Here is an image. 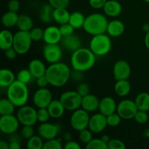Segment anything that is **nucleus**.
<instances>
[{
  "label": "nucleus",
  "instance_id": "nucleus-49",
  "mask_svg": "<svg viewBox=\"0 0 149 149\" xmlns=\"http://www.w3.org/2000/svg\"><path fill=\"white\" fill-rule=\"evenodd\" d=\"M108 0H89L90 7L95 10L103 9Z\"/></svg>",
  "mask_w": 149,
  "mask_h": 149
},
{
  "label": "nucleus",
  "instance_id": "nucleus-6",
  "mask_svg": "<svg viewBox=\"0 0 149 149\" xmlns=\"http://www.w3.org/2000/svg\"><path fill=\"white\" fill-rule=\"evenodd\" d=\"M31 37L29 31H19L14 33L13 47L18 55H25L31 49L32 45Z\"/></svg>",
  "mask_w": 149,
  "mask_h": 149
},
{
  "label": "nucleus",
  "instance_id": "nucleus-15",
  "mask_svg": "<svg viewBox=\"0 0 149 149\" xmlns=\"http://www.w3.org/2000/svg\"><path fill=\"white\" fill-rule=\"evenodd\" d=\"M38 135H40L44 140L53 139L56 138L60 132V125L57 124L49 123V122L45 123H41L37 129Z\"/></svg>",
  "mask_w": 149,
  "mask_h": 149
},
{
  "label": "nucleus",
  "instance_id": "nucleus-37",
  "mask_svg": "<svg viewBox=\"0 0 149 149\" xmlns=\"http://www.w3.org/2000/svg\"><path fill=\"white\" fill-rule=\"evenodd\" d=\"M85 148L87 149H109L108 144L101 138H93L86 145Z\"/></svg>",
  "mask_w": 149,
  "mask_h": 149
},
{
  "label": "nucleus",
  "instance_id": "nucleus-9",
  "mask_svg": "<svg viewBox=\"0 0 149 149\" xmlns=\"http://www.w3.org/2000/svg\"><path fill=\"white\" fill-rule=\"evenodd\" d=\"M16 116L22 125L33 126L38 122L37 110L30 106L25 105L18 108Z\"/></svg>",
  "mask_w": 149,
  "mask_h": 149
},
{
  "label": "nucleus",
  "instance_id": "nucleus-51",
  "mask_svg": "<svg viewBox=\"0 0 149 149\" xmlns=\"http://www.w3.org/2000/svg\"><path fill=\"white\" fill-rule=\"evenodd\" d=\"M17 55H18V53H17V51L15 49V48L13 47H12L9 48V49H6L4 51V55L9 60H14L17 56Z\"/></svg>",
  "mask_w": 149,
  "mask_h": 149
},
{
  "label": "nucleus",
  "instance_id": "nucleus-60",
  "mask_svg": "<svg viewBox=\"0 0 149 149\" xmlns=\"http://www.w3.org/2000/svg\"><path fill=\"white\" fill-rule=\"evenodd\" d=\"M143 135L146 137V138H149V127H147L146 130H144Z\"/></svg>",
  "mask_w": 149,
  "mask_h": 149
},
{
  "label": "nucleus",
  "instance_id": "nucleus-1",
  "mask_svg": "<svg viewBox=\"0 0 149 149\" xmlns=\"http://www.w3.org/2000/svg\"><path fill=\"white\" fill-rule=\"evenodd\" d=\"M47 79L49 85L55 87H63L71 77L69 66L62 62L50 64L47 68Z\"/></svg>",
  "mask_w": 149,
  "mask_h": 149
},
{
  "label": "nucleus",
  "instance_id": "nucleus-50",
  "mask_svg": "<svg viewBox=\"0 0 149 149\" xmlns=\"http://www.w3.org/2000/svg\"><path fill=\"white\" fill-rule=\"evenodd\" d=\"M20 3L18 0H10L7 4V8L8 10L17 13L20 10Z\"/></svg>",
  "mask_w": 149,
  "mask_h": 149
},
{
  "label": "nucleus",
  "instance_id": "nucleus-48",
  "mask_svg": "<svg viewBox=\"0 0 149 149\" xmlns=\"http://www.w3.org/2000/svg\"><path fill=\"white\" fill-rule=\"evenodd\" d=\"M77 93L81 96V97H84V96L87 95L90 93V88L89 87V85L86 83H81V84H79V86L77 87Z\"/></svg>",
  "mask_w": 149,
  "mask_h": 149
},
{
  "label": "nucleus",
  "instance_id": "nucleus-55",
  "mask_svg": "<svg viewBox=\"0 0 149 149\" xmlns=\"http://www.w3.org/2000/svg\"><path fill=\"white\" fill-rule=\"evenodd\" d=\"M144 44H145L146 47L149 50V31L146 33L145 38H144Z\"/></svg>",
  "mask_w": 149,
  "mask_h": 149
},
{
  "label": "nucleus",
  "instance_id": "nucleus-27",
  "mask_svg": "<svg viewBox=\"0 0 149 149\" xmlns=\"http://www.w3.org/2000/svg\"><path fill=\"white\" fill-rule=\"evenodd\" d=\"M114 92L119 97H126L131 92V84L128 79L116 81L114 84Z\"/></svg>",
  "mask_w": 149,
  "mask_h": 149
},
{
  "label": "nucleus",
  "instance_id": "nucleus-39",
  "mask_svg": "<svg viewBox=\"0 0 149 149\" xmlns=\"http://www.w3.org/2000/svg\"><path fill=\"white\" fill-rule=\"evenodd\" d=\"M63 148L61 139L53 138V139L45 141L44 143L43 149H62Z\"/></svg>",
  "mask_w": 149,
  "mask_h": 149
},
{
  "label": "nucleus",
  "instance_id": "nucleus-5",
  "mask_svg": "<svg viewBox=\"0 0 149 149\" xmlns=\"http://www.w3.org/2000/svg\"><path fill=\"white\" fill-rule=\"evenodd\" d=\"M112 42L110 36L105 33L93 36L90 42V50L96 56H105L111 50Z\"/></svg>",
  "mask_w": 149,
  "mask_h": 149
},
{
  "label": "nucleus",
  "instance_id": "nucleus-52",
  "mask_svg": "<svg viewBox=\"0 0 149 149\" xmlns=\"http://www.w3.org/2000/svg\"><path fill=\"white\" fill-rule=\"evenodd\" d=\"M36 83L39 88H44V87H47V86L49 84L47 79L46 76L44 75L42 77H39V78L36 79Z\"/></svg>",
  "mask_w": 149,
  "mask_h": 149
},
{
  "label": "nucleus",
  "instance_id": "nucleus-35",
  "mask_svg": "<svg viewBox=\"0 0 149 149\" xmlns=\"http://www.w3.org/2000/svg\"><path fill=\"white\" fill-rule=\"evenodd\" d=\"M43 138L40 135H33L27 140L26 148L28 149H43L44 143Z\"/></svg>",
  "mask_w": 149,
  "mask_h": 149
},
{
  "label": "nucleus",
  "instance_id": "nucleus-44",
  "mask_svg": "<svg viewBox=\"0 0 149 149\" xmlns=\"http://www.w3.org/2000/svg\"><path fill=\"white\" fill-rule=\"evenodd\" d=\"M149 119V116L148 114V111H145L138 110L137 111L136 114H135V117H134V120L137 122V123L140 124V125H143L148 122Z\"/></svg>",
  "mask_w": 149,
  "mask_h": 149
},
{
  "label": "nucleus",
  "instance_id": "nucleus-62",
  "mask_svg": "<svg viewBox=\"0 0 149 149\" xmlns=\"http://www.w3.org/2000/svg\"><path fill=\"white\" fill-rule=\"evenodd\" d=\"M148 23H149V18H148Z\"/></svg>",
  "mask_w": 149,
  "mask_h": 149
},
{
  "label": "nucleus",
  "instance_id": "nucleus-29",
  "mask_svg": "<svg viewBox=\"0 0 149 149\" xmlns=\"http://www.w3.org/2000/svg\"><path fill=\"white\" fill-rule=\"evenodd\" d=\"M18 17L19 15L17 13L8 10L1 17V23L6 29H11L17 26Z\"/></svg>",
  "mask_w": 149,
  "mask_h": 149
},
{
  "label": "nucleus",
  "instance_id": "nucleus-40",
  "mask_svg": "<svg viewBox=\"0 0 149 149\" xmlns=\"http://www.w3.org/2000/svg\"><path fill=\"white\" fill-rule=\"evenodd\" d=\"M106 119H107L108 126L111 127H116L120 125L122 118L119 116L117 112H115V113L106 116Z\"/></svg>",
  "mask_w": 149,
  "mask_h": 149
},
{
  "label": "nucleus",
  "instance_id": "nucleus-59",
  "mask_svg": "<svg viewBox=\"0 0 149 149\" xmlns=\"http://www.w3.org/2000/svg\"><path fill=\"white\" fill-rule=\"evenodd\" d=\"M143 30L146 33V32H148L149 31V23H146V24H144L143 26Z\"/></svg>",
  "mask_w": 149,
  "mask_h": 149
},
{
  "label": "nucleus",
  "instance_id": "nucleus-56",
  "mask_svg": "<svg viewBox=\"0 0 149 149\" xmlns=\"http://www.w3.org/2000/svg\"><path fill=\"white\" fill-rule=\"evenodd\" d=\"M0 148L1 149H9V143L5 141H0Z\"/></svg>",
  "mask_w": 149,
  "mask_h": 149
},
{
  "label": "nucleus",
  "instance_id": "nucleus-18",
  "mask_svg": "<svg viewBox=\"0 0 149 149\" xmlns=\"http://www.w3.org/2000/svg\"><path fill=\"white\" fill-rule=\"evenodd\" d=\"M62 38L59 27L49 26L45 29L43 40L46 44H59Z\"/></svg>",
  "mask_w": 149,
  "mask_h": 149
},
{
  "label": "nucleus",
  "instance_id": "nucleus-19",
  "mask_svg": "<svg viewBox=\"0 0 149 149\" xmlns=\"http://www.w3.org/2000/svg\"><path fill=\"white\" fill-rule=\"evenodd\" d=\"M117 104L113 97L106 96L100 100L99 104V112L106 116L116 112Z\"/></svg>",
  "mask_w": 149,
  "mask_h": 149
},
{
  "label": "nucleus",
  "instance_id": "nucleus-21",
  "mask_svg": "<svg viewBox=\"0 0 149 149\" xmlns=\"http://www.w3.org/2000/svg\"><path fill=\"white\" fill-rule=\"evenodd\" d=\"M99 104H100V100L98 97L95 95L90 93L87 95L82 97L81 108L86 111L91 113L98 110Z\"/></svg>",
  "mask_w": 149,
  "mask_h": 149
},
{
  "label": "nucleus",
  "instance_id": "nucleus-24",
  "mask_svg": "<svg viewBox=\"0 0 149 149\" xmlns=\"http://www.w3.org/2000/svg\"><path fill=\"white\" fill-rule=\"evenodd\" d=\"M51 118L59 119L63 116L65 110V107L59 100H52L47 107Z\"/></svg>",
  "mask_w": 149,
  "mask_h": 149
},
{
  "label": "nucleus",
  "instance_id": "nucleus-53",
  "mask_svg": "<svg viewBox=\"0 0 149 149\" xmlns=\"http://www.w3.org/2000/svg\"><path fill=\"white\" fill-rule=\"evenodd\" d=\"M63 148L65 149H80L81 146L79 143L74 141H69L65 143V145L63 146Z\"/></svg>",
  "mask_w": 149,
  "mask_h": 149
},
{
  "label": "nucleus",
  "instance_id": "nucleus-23",
  "mask_svg": "<svg viewBox=\"0 0 149 149\" xmlns=\"http://www.w3.org/2000/svg\"><path fill=\"white\" fill-rule=\"evenodd\" d=\"M34 79H37L46 74L47 67L39 59H33L30 61L28 68Z\"/></svg>",
  "mask_w": 149,
  "mask_h": 149
},
{
  "label": "nucleus",
  "instance_id": "nucleus-28",
  "mask_svg": "<svg viewBox=\"0 0 149 149\" xmlns=\"http://www.w3.org/2000/svg\"><path fill=\"white\" fill-rule=\"evenodd\" d=\"M14 34L10 31L6 29L0 33V48L3 51L12 47L13 46Z\"/></svg>",
  "mask_w": 149,
  "mask_h": 149
},
{
  "label": "nucleus",
  "instance_id": "nucleus-41",
  "mask_svg": "<svg viewBox=\"0 0 149 149\" xmlns=\"http://www.w3.org/2000/svg\"><path fill=\"white\" fill-rule=\"evenodd\" d=\"M51 118L47 108H41L37 110V120L40 123H45L49 122Z\"/></svg>",
  "mask_w": 149,
  "mask_h": 149
},
{
  "label": "nucleus",
  "instance_id": "nucleus-4",
  "mask_svg": "<svg viewBox=\"0 0 149 149\" xmlns=\"http://www.w3.org/2000/svg\"><path fill=\"white\" fill-rule=\"evenodd\" d=\"M29 91L28 85L16 79L7 88V97L10 99L16 107L25 106L29 100Z\"/></svg>",
  "mask_w": 149,
  "mask_h": 149
},
{
  "label": "nucleus",
  "instance_id": "nucleus-8",
  "mask_svg": "<svg viewBox=\"0 0 149 149\" xmlns=\"http://www.w3.org/2000/svg\"><path fill=\"white\" fill-rule=\"evenodd\" d=\"M59 99L66 111H74L81 108L82 97L77 91L68 90L64 92L61 95Z\"/></svg>",
  "mask_w": 149,
  "mask_h": 149
},
{
  "label": "nucleus",
  "instance_id": "nucleus-42",
  "mask_svg": "<svg viewBox=\"0 0 149 149\" xmlns=\"http://www.w3.org/2000/svg\"><path fill=\"white\" fill-rule=\"evenodd\" d=\"M44 31H45V30H43L41 28L33 27L29 31L32 41L33 42H39L41 40H43Z\"/></svg>",
  "mask_w": 149,
  "mask_h": 149
},
{
  "label": "nucleus",
  "instance_id": "nucleus-3",
  "mask_svg": "<svg viewBox=\"0 0 149 149\" xmlns=\"http://www.w3.org/2000/svg\"><path fill=\"white\" fill-rule=\"evenodd\" d=\"M108 20L106 15L101 13H92L86 17L83 29L84 31L91 36L106 33Z\"/></svg>",
  "mask_w": 149,
  "mask_h": 149
},
{
  "label": "nucleus",
  "instance_id": "nucleus-2",
  "mask_svg": "<svg viewBox=\"0 0 149 149\" xmlns=\"http://www.w3.org/2000/svg\"><path fill=\"white\" fill-rule=\"evenodd\" d=\"M96 55L90 50V48H79L71 56V65L74 71L84 72L94 67L96 62Z\"/></svg>",
  "mask_w": 149,
  "mask_h": 149
},
{
  "label": "nucleus",
  "instance_id": "nucleus-11",
  "mask_svg": "<svg viewBox=\"0 0 149 149\" xmlns=\"http://www.w3.org/2000/svg\"><path fill=\"white\" fill-rule=\"evenodd\" d=\"M43 57L49 64L61 61L63 57V48L59 44H46L42 50Z\"/></svg>",
  "mask_w": 149,
  "mask_h": 149
},
{
  "label": "nucleus",
  "instance_id": "nucleus-47",
  "mask_svg": "<svg viewBox=\"0 0 149 149\" xmlns=\"http://www.w3.org/2000/svg\"><path fill=\"white\" fill-rule=\"evenodd\" d=\"M48 1L54 9L67 8L70 4V0H48Z\"/></svg>",
  "mask_w": 149,
  "mask_h": 149
},
{
  "label": "nucleus",
  "instance_id": "nucleus-10",
  "mask_svg": "<svg viewBox=\"0 0 149 149\" xmlns=\"http://www.w3.org/2000/svg\"><path fill=\"white\" fill-rule=\"evenodd\" d=\"M138 111L135 100L125 99L117 104L116 112L119 116L125 120H130L135 117L137 111Z\"/></svg>",
  "mask_w": 149,
  "mask_h": 149
},
{
  "label": "nucleus",
  "instance_id": "nucleus-46",
  "mask_svg": "<svg viewBox=\"0 0 149 149\" xmlns=\"http://www.w3.org/2000/svg\"><path fill=\"white\" fill-rule=\"evenodd\" d=\"M108 148L109 149H125L126 145L121 140L113 138L108 143Z\"/></svg>",
  "mask_w": 149,
  "mask_h": 149
},
{
  "label": "nucleus",
  "instance_id": "nucleus-32",
  "mask_svg": "<svg viewBox=\"0 0 149 149\" xmlns=\"http://www.w3.org/2000/svg\"><path fill=\"white\" fill-rule=\"evenodd\" d=\"M135 103L136 104L138 110L149 111V93L143 92L139 93L135 99Z\"/></svg>",
  "mask_w": 149,
  "mask_h": 149
},
{
  "label": "nucleus",
  "instance_id": "nucleus-22",
  "mask_svg": "<svg viewBox=\"0 0 149 149\" xmlns=\"http://www.w3.org/2000/svg\"><path fill=\"white\" fill-rule=\"evenodd\" d=\"M125 30V24L120 20L114 19L109 21L106 33L111 37H119L122 36Z\"/></svg>",
  "mask_w": 149,
  "mask_h": 149
},
{
  "label": "nucleus",
  "instance_id": "nucleus-30",
  "mask_svg": "<svg viewBox=\"0 0 149 149\" xmlns=\"http://www.w3.org/2000/svg\"><path fill=\"white\" fill-rule=\"evenodd\" d=\"M16 26L19 31L29 32L34 27L32 18L30 16L26 14H22L19 15L18 20H17Z\"/></svg>",
  "mask_w": 149,
  "mask_h": 149
},
{
  "label": "nucleus",
  "instance_id": "nucleus-58",
  "mask_svg": "<svg viewBox=\"0 0 149 149\" xmlns=\"http://www.w3.org/2000/svg\"><path fill=\"white\" fill-rule=\"evenodd\" d=\"M101 139L103 140V141H104V142H106V143L108 144V143H109V141H110V140L111 139V138H110V136H109V135H103V136L101 137Z\"/></svg>",
  "mask_w": 149,
  "mask_h": 149
},
{
  "label": "nucleus",
  "instance_id": "nucleus-45",
  "mask_svg": "<svg viewBox=\"0 0 149 149\" xmlns=\"http://www.w3.org/2000/svg\"><path fill=\"white\" fill-rule=\"evenodd\" d=\"M59 29L63 37L73 34L74 32V30H75V29L69 23L60 25Z\"/></svg>",
  "mask_w": 149,
  "mask_h": 149
},
{
  "label": "nucleus",
  "instance_id": "nucleus-16",
  "mask_svg": "<svg viewBox=\"0 0 149 149\" xmlns=\"http://www.w3.org/2000/svg\"><path fill=\"white\" fill-rule=\"evenodd\" d=\"M108 126L107 119L105 115L101 113H96L90 116L88 128L93 134H99L105 130Z\"/></svg>",
  "mask_w": 149,
  "mask_h": 149
},
{
  "label": "nucleus",
  "instance_id": "nucleus-7",
  "mask_svg": "<svg viewBox=\"0 0 149 149\" xmlns=\"http://www.w3.org/2000/svg\"><path fill=\"white\" fill-rule=\"evenodd\" d=\"M90 119L89 112L80 108L73 111L70 118V125L74 130L80 132L88 128Z\"/></svg>",
  "mask_w": 149,
  "mask_h": 149
},
{
  "label": "nucleus",
  "instance_id": "nucleus-20",
  "mask_svg": "<svg viewBox=\"0 0 149 149\" xmlns=\"http://www.w3.org/2000/svg\"><path fill=\"white\" fill-rule=\"evenodd\" d=\"M104 14L110 17H117L122 12V6L116 0H108L103 8Z\"/></svg>",
  "mask_w": 149,
  "mask_h": 149
},
{
  "label": "nucleus",
  "instance_id": "nucleus-14",
  "mask_svg": "<svg viewBox=\"0 0 149 149\" xmlns=\"http://www.w3.org/2000/svg\"><path fill=\"white\" fill-rule=\"evenodd\" d=\"M131 71L130 65L125 60L117 61L113 66V75L116 81L128 79L131 75Z\"/></svg>",
  "mask_w": 149,
  "mask_h": 149
},
{
  "label": "nucleus",
  "instance_id": "nucleus-34",
  "mask_svg": "<svg viewBox=\"0 0 149 149\" xmlns=\"http://www.w3.org/2000/svg\"><path fill=\"white\" fill-rule=\"evenodd\" d=\"M85 18L86 17H84L83 13L78 11L74 12V13H71L68 23L75 29H81V28L83 29Z\"/></svg>",
  "mask_w": 149,
  "mask_h": 149
},
{
  "label": "nucleus",
  "instance_id": "nucleus-31",
  "mask_svg": "<svg viewBox=\"0 0 149 149\" xmlns=\"http://www.w3.org/2000/svg\"><path fill=\"white\" fill-rule=\"evenodd\" d=\"M71 13L68 12L67 8H57L54 9L53 19L59 25L64 24L69 22Z\"/></svg>",
  "mask_w": 149,
  "mask_h": 149
},
{
  "label": "nucleus",
  "instance_id": "nucleus-12",
  "mask_svg": "<svg viewBox=\"0 0 149 149\" xmlns=\"http://www.w3.org/2000/svg\"><path fill=\"white\" fill-rule=\"evenodd\" d=\"M20 123L17 116L4 115L0 117V130L5 135H11L17 132Z\"/></svg>",
  "mask_w": 149,
  "mask_h": 149
},
{
  "label": "nucleus",
  "instance_id": "nucleus-26",
  "mask_svg": "<svg viewBox=\"0 0 149 149\" xmlns=\"http://www.w3.org/2000/svg\"><path fill=\"white\" fill-rule=\"evenodd\" d=\"M16 80L13 71L8 68H1L0 71V87L8 88Z\"/></svg>",
  "mask_w": 149,
  "mask_h": 149
},
{
  "label": "nucleus",
  "instance_id": "nucleus-54",
  "mask_svg": "<svg viewBox=\"0 0 149 149\" xmlns=\"http://www.w3.org/2000/svg\"><path fill=\"white\" fill-rule=\"evenodd\" d=\"M21 148V146H20V143L15 142H9V149H20Z\"/></svg>",
  "mask_w": 149,
  "mask_h": 149
},
{
  "label": "nucleus",
  "instance_id": "nucleus-25",
  "mask_svg": "<svg viewBox=\"0 0 149 149\" xmlns=\"http://www.w3.org/2000/svg\"><path fill=\"white\" fill-rule=\"evenodd\" d=\"M54 8L48 3L41 7L39 12V17L41 22L45 24H49L53 19Z\"/></svg>",
  "mask_w": 149,
  "mask_h": 149
},
{
  "label": "nucleus",
  "instance_id": "nucleus-33",
  "mask_svg": "<svg viewBox=\"0 0 149 149\" xmlns=\"http://www.w3.org/2000/svg\"><path fill=\"white\" fill-rule=\"evenodd\" d=\"M15 105L9 98H1L0 100V114L1 116L13 114L15 111Z\"/></svg>",
  "mask_w": 149,
  "mask_h": 149
},
{
  "label": "nucleus",
  "instance_id": "nucleus-61",
  "mask_svg": "<svg viewBox=\"0 0 149 149\" xmlns=\"http://www.w3.org/2000/svg\"><path fill=\"white\" fill-rule=\"evenodd\" d=\"M144 1H146V2H147V3H148L149 4V0H143Z\"/></svg>",
  "mask_w": 149,
  "mask_h": 149
},
{
  "label": "nucleus",
  "instance_id": "nucleus-17",
  "mask_svg": "<svg viewBox=\"0 0 149 149\" xmlns=\"http://www.w3.org/2000/svg\"><path fill=\"white\" fill-rule=\"evenodd\" d=\"M61 46L65 50L73 53L76 50L81 47L82 42H81V40L79 36L73 33V34L69 35V36L63 37L61 41Z\"/></svg>",
  "mask_w": 149,
  "mask_h": 149
},
{
  "label": "nucleus",
  "instance_id": "nucleus-38",
  "mask_svg": "<svg viewBox=\"0 0 149 149\" xmlns=\"http://www.w3.org/2000/svg\"><path fill=\"white\" fill-rule=\"evenodd\" d=\"M79 139L80 142L87 145L93 139V133L89 128L84 129L79 132Z\"/></svg>",
  "mask_w": 149,
  "mask_h": 149
},
{
  "label": "nucleus",
  "instance_id": "nucleus-43",
  "mask_svg": "<svg viewBox=\"0 0 149 149\" xmlns=\"http://www.w3.org/2000/svg\"><path fill=\"white\" fill-rule=\"evenodd\" d=\"M20 135L23 139L29 140L34 135V129L33 126L31 125H23L20 130Z\"/></svg>",
  "mask_w": 149,
  "mask_h": 149
},
{
  "label": "nucleus",
  "instance_id": "nucleus-13",
  "mask_svg": "<svg viewBox=\"0 0 149 149\" xmlns=\"http://www.w3.org/2000/svg\"><path fill=\"white\" fill-rule=\"evenodd\" d=\"M52 99V94L47 87L39 88L33 95V103L38 109L47 108Z\"/></svg>",
  "mask_w": 149,
  "mask_h": 149
},
{
  "label": "nucleus",
  "instance_id": "nucleus-36",
  "mask_svg": "<svg viewBox=\"0 0 149 149\" xmlns=\"http://www.w3.org/2000/svg\"><path fill=\"white\" fill-rule=\"evenodd\" d=\"M33 79L34 78H33V77L32 76L31 73L30 72L29 68L21 69L20 71H18L17 76H16V79L26 84L30 83Z\"/></svg>",
  "mask_w": 149,
  "mask_h": 149
},
{
  "label": "nucleus",
  "instance_id": "nucleus-57",
  "mask_svg": "<svg viewBox=\"0 0 149 149\" xmlns=\"http://www.w3.org/2000/svg\"><path fill=\"white\" fill-rule=\"evenodd\" d=\"M63 139L65 140V142L71 141V140H72V135H71V134L69 133V132H66V133L64 134Z\"/></svg>",
  "mask_w": 149,
  "mask_h": 149
}]
</instances>
